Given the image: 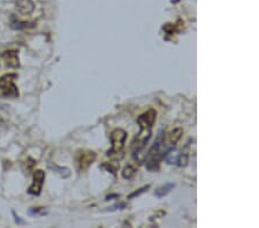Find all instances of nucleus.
<instances>
[{"mask_svg":"<svg viewBox=\"0 0 259 228\" xmlns=\"http://www.w3.org/2000/svg\"><path fill=\"white\" fill-rule=\"evenodd\" d=\"M165 146V133L162 130H160L158 133V136H157V140L153 146L151 147V150L149 151L148 155V163H146V168L149 171H157L159 168V164H160L161 159L164 158L166 153H164Z\"/></svg>","mask_w":259,"mask_h":228,"instance_id":"obj_1","label":"nucleus"},{"mask_svg":"<svg viewBox=\"0 0 259 228\" xmlns=\"http://www.w3.org/2000/svg\"><path fill=\"white\" fill-rule=\"evenodd\" d=\"M127 139V133L123 129H115L111 135L112 149L107 152V156L112 159H122L124 142Z\"/></svg>","mask_w":259,"mask_h":228,"instance_id":"obj_2","label":"nucleus"},{"mask_svg":"<svg viewBox=\"0 0 259 228\" xmlns=\"http://www.w3.org/2000/svg\"><path fill=\"white\" fill-rule=\"evenodd\" d=\"M15 79H17L15 74H8L0 78V98L18 97L19 90L14 83Z\"/></svg>","mask_w":259,"mask_h":228,"instance_id":"obj_3","label":"nucleus"},{"mask_svg":"<svg viewBox=\"0 0 259 228\" xmlns=\"http://www.w3.org/2000/svg\"><path fill=\"white\" fill-rule=\"evenodd\" d=\"M96 159L95 152L92 151H78L76 153V166L80 172H84Z\"/></svg>","mask_w":259,"mask_h":228,"instance_id":"obj_4","label":"nucleus"},{"mask_svg":"<svg viewBox=\"0 0 259 228\" xmlns=\"http://www.w3.org/2000/svg\"><path fill=\"white\" fill-rule=\"evenodd\" d=\"M151 137V130L150 129H140V133L135 137V140L132 143V151L134 155L139 153L140 150L145 146L148 141Z\"/></svg>","mask_w":259,"mask_h":228,"instance_id":"obj_5","label":"nucleus"},{"mask_svg":"<svg viewBox=\"0 0 259 228\" xmlns=\"http://www.w3.org/2000/svg\"><path fill=\"white\" fill-rule=\"evenodd\" d=\"M156 118H157V112L155 110H149L137 118V124L140 126V129L151 130L153 124H155L156 121Z\"/></svg>","mask_w":259,"mask_h":228,"instance_id":"obj_6","label":"nucleus"},{"mask_svg":"<svg viewBox=\"0 0 259 228\" xmlns=\"http://www.w3.org/2000/svg\"><path fill=\"white\" fill-rule=\"evenodd\" d=\"M44 180H45V173H44L43 171H40V169H38V171L35 172L34 173V182L28 190L29 194L35 195V196L40 195V191H41V188H43Z\"/></svg>","mask_w":259,"mask_h":228,"instance_id":"obj_7","label":"nucleus"},{"mask_svg":"<svg viewBox=\"0 0 259 228\" xmlns=\"http://www.w3.org/2000/svg\"><path fill=\"white\" fill-rule=\"evenodd\" d=\"M2 58H4V60L6 62V65L11 67V68H18L20 66L17 51H6L2 54Z\"/></svg>","mask_w":259,"mask_h":228,"instance_id":"obj_8","label":"nucleus"},{"mask_svg":"<svg viewBox=\"0 0 259 228\" xmlns=\"http://www.w3.org/2000/svg\"><path fill=\"white\" fill-rule=\"evenodd\" d=\"M17 9L21 14H30L34 11V4L31 0H18Z\"/></svg>","mask_w":259,"mask_h":228,"instance_id":"obj_9","label":"nucleus"},{"mask_svg":"<svg viewBox=\"0 0 259 228\" xmlns=\"http://www.w3.org/2000/svg\"><path fill=\"white\" fill-rule=\"evenodd\" d=\"M182 135H183V129L182 128H177V129H174L169 135V140H171V143L172 144H177L179 142V140L181 139Z\"/></svg>","mask_w":259,"mask_h":228,"instance_id":"obj_10","label":"nucleus"},{"mask_svg":"<svg viewBox=\"0 0 259 228\" xmlns=\"http://www.w3.org/2000/svg\"><path fill=\"white\" fill-rule=\"evenodd\" d=\"M172 188H174V185H172V184L166 185V186H164V187L159 188L158 190H156L155 195L157 196V197H164L165 195H167L168 192L171 191V189H172Z\"/></svg>","mask_w":259,"mask_h":228,"instance_id":"obj_11","label":"nucleus"},{"mask_svg":"<svg viewBox=\"0 0 259 228\" xmlns=\"http://www.w3.org/2000/svg\"><path fill=\"white\" fill-rule=\"evenodd\" d=\"M135 171H136L135 167H133V166H128V167H126V168H124L123 173H122V174H123V178L130 179L134 174H135Z\"/></svg>","mask_w":259,"mask_h":228,"instance_id":"obj_12","label":"nucleus"},{"mask_svg":"<svg viewBox=\"0 0 259 228\" xmlns=\"http://www.w3.org/2000/svg\"><path fill=\"white\" fill-rule=\"evenodd\" d=\"M149 188H150V186H146V187H143L142 189H139V190H137V191H135V192H133L132 195H129V196H128V198H129V200H130V198L135 197V196H139V195L142 194V192H144V191H146V190H148Z\"/></svg>","mask_w":259,"mask_h":228,"instance_id":"obj_13","label":"nucleus"}]
</instances>
